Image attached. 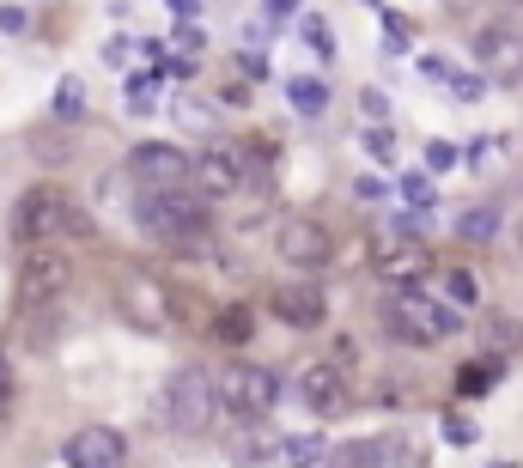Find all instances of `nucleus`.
Wrapping results in <instances>:
<instances>
[{
    "label": "nucleus",
    "instance_id": "15",
    "mask_svg": "<svg viewBox=\"0 0 523 468\" xmlns=\"http://www.w3.org/2000/svg\"><path fill=\"white\" fill-rule=\"evenodd\" d=\"M378 280L384 286H426L432 280V250L426 244H384L378 250Z\"/></svg>",
    "mask_w": 523,
    "mask_h": 468
},
{
    "label": "nucleus",
    "instance_id": "4",
    "mask_svg": "<svg viewBox=\"0 0 523 468\" xmlns=\"http://www.w3.org/2000/svg\"><path fill=\"white\" fill-rule=\"evenodd\" d=\"M159 414H165V426H171L177 438H201V432L219 420V383H213V371H201V365H177V371L165 377Z\"/></svg>",
    "mask_w": 523,
    "mask_h": 468
},
{
    "label": "nucleus",
    "instance_id": "20",
    "mask_svg": "<svg viewBox=\"0 0 523 468\" xmlns=\"http://www.w3.org/2000/svg\"><path fill=\"white\" fill-rule=\"evenodd\" d=\"M444 292H451L457 310H475V304H481V280H475L469 268H451V274H444Z\"/></svg>",
    "mask_w": 523,
    "mask_h": 468
},
{
    "label": "nucleus",
    "instance_id": "31",
    "mask_svg": "<svg viewBox=\"0 0 523 468\" xmlns=\"http://www.w3.org/2000/svg\"><path fill=\"white\" fill-rule=\"evenodd\" d=\"M292 7L298 0H268V19H292Z\"/></svg>",
    "mask_w": 523,
    "mask_h": 468
},
{
    "label": "nucleus",
    "instance_id": "7",
    "mask_svg": "<svg viewBox=\"0 0 523 468\" xmlns=\"http://www.w3.org/2000/svg\"><path fill=\"white\" fill-rule=\"evenodd\" d=\"M274 256L286 268H298V274H323L335 262V231L323 219H311V213H286L274 225Z\"/></svg>",
    "mask_w": 523,
    "mask_h": 468
},
{
    "label": "nucleus",
    "instance_id": "12",
    "mask_svg": "<svg viewBox=\"0 0 523 468\" xmlns=\"http://www.w3.org/2000/svg\"><path fill=\"white\" fill-rule=\"evenodd\" d=\"M195 195H201V201H232V195H244V152L207 146L201 159H195Z\"/></svg>",
    "mask_w": 523,
    "mask_h": 468
},
{
    "label": "nucleus",
    "instance_id": "28",
    "mask_svg": "<svg viewBox=\"0 0 523 468\" xmlns=\"http://www.w3.org/2000/svg\"><path fill=\"white\" fill-rule=\"evenodd\" d=\"M444 432H451V444H457V450H469V444H475V426H469V420H457V414L444 420Z\"/></svg>",
    "mask_w": 523,
    "mask_h": 468
},
{
    "label": "nucleus",
    "instance_id": "1",
    "mask_svg": "<svg viewBox=\"0 0 523 468\" xmlns=\"http://www.w3.org/2000/svg\"><path fill=\"white\" fill-rule=\"evenodd\" d=\"M134 225L153 244H165L171 256H207L213 250V219H207V201L195 189H140Z\"/></svg>",
    "mask_w": 523,
    "mask_h": 468
},
{
    "label": "nucleus",
    "instance_id": "5",
    "mask_svg": "<svg viewBox=\"0 0 523 468\" xmlns=\"http://www.w3.org/2000/svg\"><path fill=\"white\" fill-rule=\"evenodd\" d=\"M213 383H219V408H226L232 420H268V414L280 408V396H286L280 371H268V365H250V359L226 365V371H219Z\"/></svg>",
    "mask_w": 523,
    "mask_h": 468
},
{
    "label": "nucleus",
    "instance_id": "25",
    "mask_svg": "<svg viewBox=\"0 0 523 468\" xmlns=\"http://www.w3.org/2000/svg\"><path fill=\"white\" fill-rule=\"evenodd\" d=\"M19 408V377H13V365L7 359H0V420H7Z\"/></svg>",
    "mask_w": 523,
    "mask_h": 468
},
{
    "label": "nucleus",
    "instance_id": "14",
    "mask_svg": "<svg viewBox=\"0 0 523 468\" xmlns=\"http://www.w3.org/2000/svg\"><path fill=\"white\" fill-rule=\"evenodd\" d=\"M268 310L286 329H323L329 298H323V286H280V292H268Z\"/></svg>",
    "mask_w": 523,
    "mask_h": 468
},
{
    "label": "nucleus",
    "instance_id": "33",
    "mask_svg": "<svg viewBox=\"0 0 523 468\" xmlns=\"http://www.w3.org/2000/svg\"><path fill=\"white\" fill-rule=\"evenodd\" d=\"M517 7H523V0H517Z\"/></svg>",
    "mask_w": 523,
    "mask_h": 468
},
{
    "label": "nucleus",
    "instance_id": "32",
    "mask_svg": "<svg viewBox=\"0 0 523 468\" xmlns=\"http://www.w3.org/2000/svg\"><path fill=\"white\" fill-rule=\"evenodd\" d=\"M0 31H25V13H13V7H7V13H0Z\"/></svg>",
    "mask_w": 523,
    "mask_h": 468
},
{
    "label": "nucleus",
    "instance_id": "10",
    "mask_svg": "<svg viewBox=\"0 0 523 468\" xmlns=\"http://www.w3.org/2000/svg\"><path fill=\"white\" fill-rule=\"evenodd\" d=\"M475 67L493 86H523V37L511 25H481L475 31Z\"/></svg>",
    "mask_w": 523,
    "mask_h": 468
},
{
    "label": "nucleus",
    "instance_id": "24",
    "mask_svg": "<svg viewBox=\"0 0 523 468\" xmlns=\"http://www.w3.org/2000/svg\"><path fill=\"white\" fill-rule=\"evenodd\" d=\"M457 165V146L451 140H426V171L438 177V171H451Z\"/></svg>",
    "mask_w": 523,
    "mask_h": 468
},
{
    "label": "nucleus",
    "instance_id": "8",
    "mask_svg": "<svg viewBox=\"0 0 523 468\" xmlns=\"http://www.w3.org/2000/svg\"><path fill=\"white\" fill-rule=\"evenodd\" d=\"M116 317L140 335H165L171 329V292L153 274H122L116 280Z\"/></svg>",
    "mask_w": 523,
    "mask_h": 468
},
{
    "label": "nucleus",
    "instance_id": "3",
    "mask_svg": "<svg viewBox=\"0 0 523 468\" xmlns=\"http://www.w3.org/2000/svg\"><path fill=\"white\" fill-rule=\"evenodd\" d=\"M384 329H390L396 341H408V347H438V341H451V335L463 329V317H457V304H438V298H426L420 286H390V298H384Z\"/></svg>",
    "mask_w": 523,
    "mask_h": 468
},
{
    "label": "nucleus",
    "instance_id": "18",
    "mask_svg": "<svg viewBox=\"0 0 523 468\" xmlns=\"http://www.w3.org/2000/svg\"><path fill=\"white\" fill-rule=\"evenodd\" d=\"M493 231H499V207H469V213L457 219V238H463V244H487Z\"/></svg>",
    "mask_w": 523,
    "mask_h": 468
},
{
    "label": "nucleus",
    "instance_id": "13",
    "mask_svg": "<svg viewBox=\"0 0 523 468\" xmlns=\"http://www.w3.org/2000/svg\"><path fill=\"white\" fill-rule=\"evenodd\" d=\"M61 462H73V468H122L128 462V438L116 426H86V432H73L61 444Z\"/></svg>",
    "mask_w": 523,
    "mask_h": 468
},
{
    "label": "nucleus",
    "instance_id": "9",
    "mask_svg": "<svg viewBox=\"0 0 523 468\" xmlns=\"http://www.w3.org/2000/svg\"><path fill=\"white\" fill-rule=\"evenodd\" d=\"M128 177L140 189H195V159L171 140H140L128 152Z\"/></svg>",
    "mask_w": 523,
    "mask_h": 468
},
{
    "label": "nucleus",
    "instance_id": "29",
    "mask_svg": "<svg viewBox=\"0 0 523 468\" xmlns=\"http://www.w3.org/2000/svg\"><path fill=\"white\" fill-rule=\"evenodd\" d=\"M402 195H408L414 207H426V201H432V183H426V177H408V183H402Z\"/></svg>",
    "mask_w": 523,
    "mask_h": 468
},
{
    "label": "nucleus",
    "instance_id": "23",
    "mask_svg": "<svg viewBox=\"0 0 523 468\" xmlns=\"http://www.w3.org/2000/svg\"><path fill=\"white\" fill-rule=\"evenodd\" d=\"M487 335H493V353H511V347L523 341V329H517L511 317H487Z\"/></svg>",
    "mask_w": 523,
    "mask_h": 468
},
{
    "label": "nucleus",
    "instance_id": "19",
    "mask_svg": "<svg viewBox=\"0 0 523 468\" xmlns=\"http://www.w3.org/2000/svg\"><path fill=\"white\" fill-rule=\"evenodd\" d=\"M286 98H292V110H298V116H317V110L329 104L323 80H286Z\"/></svg>",
    "mask_w": 523,
    "mask_h": 468
},
{
    "label": "nucleus",
    "instance_id": "16",
    "mask_svg": "<svg viewBox=\"0 0 523 468\" xmlns=\"http://www.w3.org/2000/svg\"><path fill=\"white\" fill-rule=\"evenodd\" d=\"M250 329H256V317L244 304H232V310H219V317H213V341H226V347H244Z\"/></svg>",
    "mask_w": 523,
    "mask_h": 468
},
{
    "label": "nucleus",
    "instance_id": "30",
    "mask_svg": "<svg viewBox=\"0 0 523 468\" xmlns=\"http://www.w3.org/2000/svg\"><path fill=\"white\" fill-rule=\"evenodd\" d=\"M171 13H177V19H195V13H201V0H171Z\"/></svg>",
    "mask_w": 523,
    "mask_h": 468
},
{
    "label": "nucleus",
    "instance_id": "26",
    "mask_svg": "<svg viewBox=\"0 0 523 468\" xmlns=\"http://www.w3.org/2000/svg\"><path fill=\"white\" fill-rule=\"evenodd\" d=\"M365 152L390 165V159H396V140H390V128H371V134H365Z\"/></svg>",
    "mask_w": 523,
    "mask_h": 468
},
{
    "label": "nucleus",
    "instance_id": "6",
    "mask_svg": "<svg viewBox=\"0 0 523 468\" xmlns=\"http://www.w3.org/2000/svg\"><path fill=\"white\" fill-rule=\"evenodd\" d=\"M67 286H73L67 250H55V244H25V256H19V310H49V304L67 298Z\"/></svg>",
    "mask_w": 523,
    "mask_h": 468
},
{
    "label": "nucleus",
    "instance_id": "27",
    "mask_svg": "<svg viewBox=\"0 0 523 468\" xmlns=\"http://www.w3.org/2000/svg\"><path fill=\"white\" fill-rule=\"evenodd\" d=\"M305 37H311V49H317L323 61L335 55V43H329V25H323V19H305Z\"/></svg>",
    "mask_w": 523,
    "mask_h": 468
},
{
    "label": "nucleus",
    "instance_id": "11",
    "mask_svg": "<svg viewBox=\"0 0 523 468\" xmlns=\"http://www.w3.org/2000/svg\"><path fill=\"white\" fill-rule=\"evenodd\" d=\"M292 389H298V402H305L317 420H335V414H347V371L335 365V359H311L305 371L292 377Z\"/></svg>",
    "mask_w": 523,
    "mask_h": 468
},
{
    "label": "nucleus",
    "instance_id": "17",
    "mask_svg": "<svg viewBox=\"0 0 523 468\" xmlns=\"http://www.w3.org/2000/svg\"><path fill=\"white\" fill-rule=\"evenodd\" d=\"M341 462H408V450L396 444V438H371V444H347V450H335Z\"/></svg>",
    "mask_w": 523,
    "mask_h": 468
},
{
    "label": "nucleus",
    "instance_id": "22",
    "mask_svg": "<svg viewBox=\"0 0 523 468\" xmlns=\"http://www.w3.org/2000/svg\"><path fill=\"white\" fill-rule=\"evenodd\" d=\"M493 377H499V365H463V377H457V396H463V402L487 396V389H493Z\"/></svg>",
    "mask_w": 523,
    "mask_h": 468
},
{
    "label": "nucleus",
    "instance_id": "21",
    "mask_svg": "<svg viewBox=\"0 0 523 468\" xmlns=\"http://www.w3.org/2000/svg\"><path fill=\"white\" fill-rule=\"evenodd\" d=\"M55 116H61V122H80V116H86V86L73 80V73L55 86Z\"/></svg>",
    "mask_w": 523,
    "mask_h": 468
},
{
    "label": "nucleus",
    "instance_id": "2",
    "mask_svg": "<svg viewBox=\"0 0 523 468\" xmlns=\"http://www.w3.org/2000/svg\"><path fill=\"white\" fill-rule=\"evenodd\" d=\"M67 238L86 244L92 238V213L55 183L25 189L19 207H13V244H67Z\"/></svg>",
    "mask_w": 523,
    "mask_h": 468
}]
</instances>
